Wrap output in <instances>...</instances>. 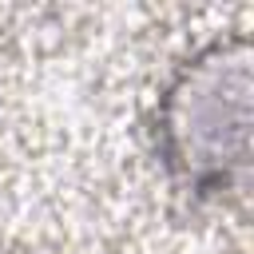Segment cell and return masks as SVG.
Instances as JSON below:
<instances>
[{
	"instance_id": "obj_1",
	"label": "cell",
	"mask_w": 254,
	"mask_h": 254,
	"mask_svg": "<svg viewBox=\"0 0 254 254\" xmlns=\"http://www.w3.org/2000/svg\"><path fill=\"white\" fill-rule=\"evenodd\" d=\"M254 131V48L210 36L163 79L151 111V143L167 179L198 198L222 202L246 190Z\"/></svg>"
}]
</instances>
